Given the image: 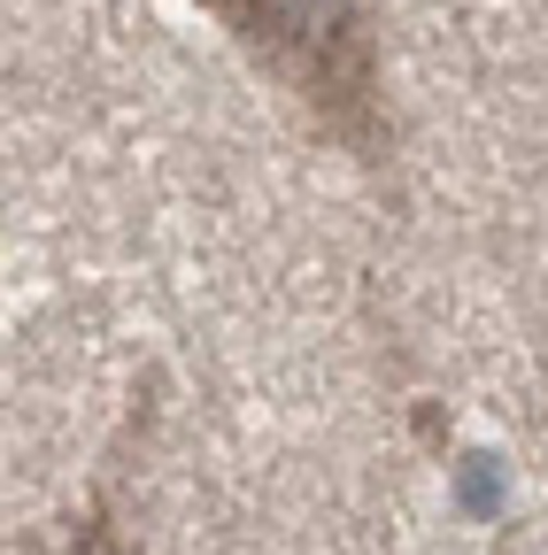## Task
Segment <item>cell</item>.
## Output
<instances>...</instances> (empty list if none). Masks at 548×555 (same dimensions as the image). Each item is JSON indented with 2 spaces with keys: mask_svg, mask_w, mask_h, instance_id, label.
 <instances>
[{
  "mask_svg": "<svg viewBox=\"0 0 548 555\" xmlns=\"http://www.w3.org/2000/svg\"><path fill=\"white\" fill-rule=\"evenodd\" d=\"M193 9L309 116L317 139H332L364 170L394 163L379 0H193Z\"/></svg>",
  "mask_w": 548,
  "mask_h": 555,
  "instance_id": "6da1fadb",
  "label": "cell"
}]
</instances>
